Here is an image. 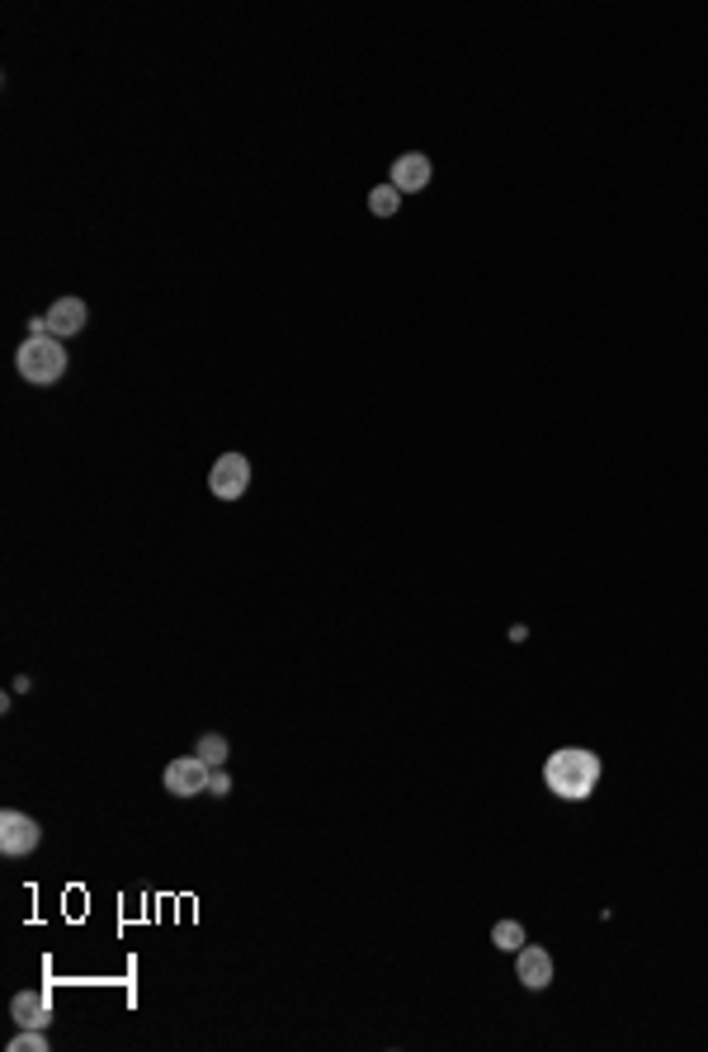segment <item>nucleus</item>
<instances>
[{"mask_svg":"<svg viewBox=\"0 0 708 1052\" xmlns=\"http://www.w3.org/2000/svg\"><path fill=\"white\" fill-rule=\"evenodd\" d=\"M600 756L586 746H558L552 756L544 760V784L552 798L562 803H586L595 788H600Z\"/></svg>","mask_w":708,"mask_h":1052,"instance_id":"obj_1","label":"nucleus"},{"mask_svg":"<svg viewBox=\"0 0 708 1052\" xmlns=\"http://www.w3.org/2000/svg\"><path fill=\"white\" fill-rule=\"evenodd\" d=\"M14 368L28 388H57L66 378V345L57 335H28L14 350Z\"/></svg>","mask_w":708,"mask_h":1052,"instance_id":"obj_2","label":"nucleus"},{"mask_svg":"<svg viewBox=\"0 0 708 1052\" xmlns=\"http://www.w3.org/2000/svg\"><path fill=\"white\" fill-rule=\"evenodd\" d=\"M42 845V827L28 812H14V807H5L0 812V855L5 859H28L34 849Z\"/></svg>","mask_w":708,"mask_h":1052,"instance_id":"obj_3","label":"nucleus"},{"mask_svg":"<svg viewBox=\"0 0 708 1052\" xmlns=\"http://www.w3.org/2000/svg\"><path fill=\"white\" fill-rule=\"evenodd\" d=\"M208 491L218 496V501H241V496L251 491V458L246 453H222L208 473Z\"/></svg>","mask_w":708,"mask_h":1052,"instance_id":"obj_4","label":"nucleus"},{"mask_svg":"<svg viewBox=\"0 0 708 1052\" xmlns=\"http://www.w3.org/2000/svg\"><path fill=\"white\" fill-rule=\"evenodd\" d=\"M208 779H212V764H204L198 756H180L166 764L161 784L170 798H198V793H208Z\"/></svg>","mask_w":708,"mask_h":1052,"instance_id":"obj_5","label":"nucleus"},{"mask_svg":"<svg viewBox=\"0 0 708 1052\" xmlns=\"http://www.w3.org/2000/svg\"><path fill=\"white\" fill-rule=\"evenodd\" d=\"M85 321H90V311H85V303L76 293L57 297V303H48V311H42V335H57V340H71L85 331Z\"/></svg>","mask_w":708,"mask_h":1052,"instance_id":"obj_6","label":"nucleus"},{"mask_svg":"<svg viewBox=\"0 0 708 1052\" xmlns=\"http://www.w3.org/2000/svg\"><path fill=\"white\" fill-rule=\"evenodd\" d=\"M515 982L524 991H548V982H552V954L548 949H538V944L520 949L515 954Z\"/></svg>","mask_w":708,"mask_h":1052,"instance_id":"obj_7","label":"nucleus"},{"mask_svg":"<svg viewBox=\"0 0 708 1052\" xmlns=\"http://www.w3.org/2000/svg\"><path fill=\"white\" fill-rule=\"evenodd\" d=\"M430 175H435V166H430V156L425 151H406V156H396L392 161V189L396 194H420L425 184H430Z\"/></svg>","mask_w":708,"mask_h":1052,"instance_id":"obj_8","label":"nucleus"},{"mask_svg":"<svg viewBox=\"0 0 708 1052\" xmlns=\"http://www.w3.org/2000/svg\"><path fill=\"white\" fill-rule=\"evenodd\" d=\"M10 1019L20 1029H48L52 1025V1005L42 991H20V996L10 1001Z\"/></svg>","mask_w":708,"mask_h":1052,"instance_id":"obj_9","label":"nucleus"},{"mask_svg":"<svg viewBox=\"0 0 708 1052\" xmlns=\"http://www.w3.org/2000/svg\"><path fill=\"white\" fill-rule=\"evenodd\" d=\"M227 736H218V732H208V736H198V746H194V756L204 760V764H212V770H222L227 764Z\"/></svg>","mask_w":708,"mask_h":1052,"instance_id":"obj_10","label":"nucleus"},{"mask_svg":"<svg viewBox=\"0 0 708 1052\" xmlns=\"http://www.w3.org/2000/svg\"><path fill=\"white\" fill-rule=\"evenodd\" d=\"M491 944L505 949V954H520V949H524V926H520V920H496V926H491Z\"/></svg>","mask_w":708,"mask_h":1052,"instance_id":"obj_11","label":"nucleus"},{"mask_svg":"<svg viewBox=\"0 0 708 1052\" xmlns=\"http://www.w3.org/2000/svg\"><path fill=\"white\" fill-rule=\"evenodd\" d=\"M396 208H402V194H396L392 184H378V189H368V212H374V218H392Z\"/></svg>","mask_w":708,"mask_h":1052,"instance_id":"obj_12","label":"nucleus"},{"mask_svg":"<svg viewBox=\"0 0 708 1052\" xmlns=\"http://www.w3.org/2000/svg\"><path fill=\"white\" fill-rule=\"evenodd\" d=\"M10 1052H48V1029H20L10 1039Z\"/></svg>","mask_w":708,"mask_h":1052,"instance_id":"obj_13","label":"nucleus"},{"mask_svg":"<svg viewBox=\"0 0 708 1052\" xmlns=\"http://www.w3.org/2000/svg\"><path fill=\"white\" fill-rule=\"evenodd\" d=\"M208 793H212V798H227V793H232V774H227V770H212Z\"/></svg>","mask_w":708,"mask_h":1052,"instance_id":"obj_14","label":"nucleus"}]
</instances>
